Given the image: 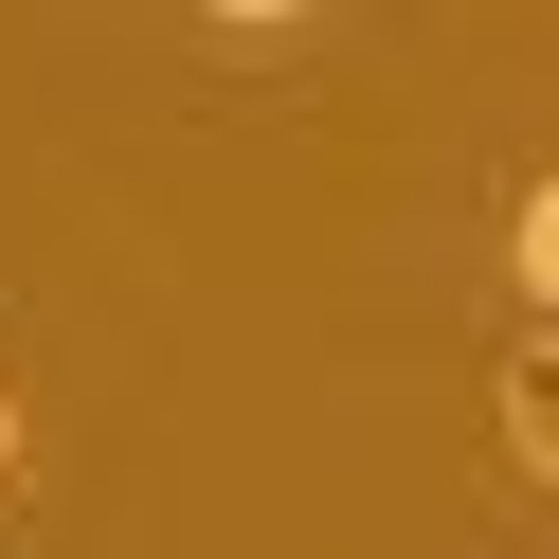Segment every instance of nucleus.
<instances>
[{
  "instance_id": "f257e3e1",
  "label": "nucleus",
  "mask_w": 559,
  "mask_h": 559,
  "mask_svg": "<svg viewBox=\"0 0 559 559\" xmlns=\"http://www.w3.org/2000/svg\"><path fill=\"white\" fill-rule=\"evenodd\" d=\"M506 451L559 487V343H523V361H506Z\"/></svg>"
},
{
  "instance_id": "f03ea898",
  "label": "nucleus",
  "mask_w": 559,
  "mask_h": 559,
  "mask_svg": "<svg viewBox=\"0 0 559 559\" xmlns=\"http://www.w3.org/2000/svg\"><path fill=\"white\" fill-rule=\"evenodd\" d=\"M506 271H523V289H542V307H559V163H542V181H523V217H506Z\"/></svg>"
},
{
  "instance_id": "7ed1b4c3",
  "label": "nucleus",
  "mask_w": 559,
  "mask_h": 559,
  "mask_svg": "<svg viewBox=\"0 0 559 559\" xmlns=\"http://www.w3.org/2000/svg\"><path fill=\"white\" fill-rule=\"evenodd\" d=\"M0 487H19V379H0Z\"/></svg>"
}]
</instances>
